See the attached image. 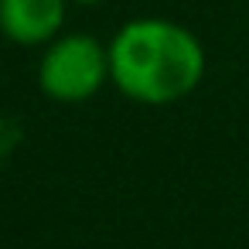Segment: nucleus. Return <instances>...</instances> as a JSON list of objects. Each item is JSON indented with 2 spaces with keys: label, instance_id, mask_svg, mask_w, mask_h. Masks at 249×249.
<instances>
[{
  "label": "nucleus",
  "instance_id": "1",
  "mask_svg": "<svg viewBox=\"0 0 249 249\" xmlns=\"http://www.w3.org/2000/svg\"><path fill=\"white\" fill-rule=\"evenodd\" d=\"M109 48V82L133 103L167 106L191 96L205 79V48L178 21L137 18L126 21Z\"/></svg>",
  "mask_w": 249,
  "mask_h": 249
},
{
  "label": "nucleus",
  "instance_id": "2",
  "mask_svg": "<svg viewBox=\"0 0 249 249\" xmlns=\"http://www.w3.org/2000/svg\"><path fill=\"white\" fill-rule=\"evenodd\" d=\"M103 82H109V48L92 35H58L38 62V86L58 103H82Z\"/></svg>",
  "mask_w": 249,
  "mask_h": 249
},
{
  "label": "nucleus",
  "instance_id": "3",
  "mask_svg": "<svg viewBox=\"0 0 249 249\" xmlns=\"http://www.w3.org/2000/svg\"><path fill=\"white\" fill-rule=\"evenodd\" d=\"M69 0H0V35L14 45H52L62 35Z\"/></svg>",
  "mask_w": 249,
  "mask_h": 249
},
{
  "label": "nucleus",
  "instance_id": "4",
  "mask_svg": "<svg viewBox=\"0 0 249 249\" xmlns=\"http://www.w3.org/2000/svg\"><path fill=\"white\" fill-rule=\"evenodd\" d=\"M75 4H99V0H75Z\"/></svg>",
  "mask_w": 249,
  "mask_h": 249
}]
</instances>
